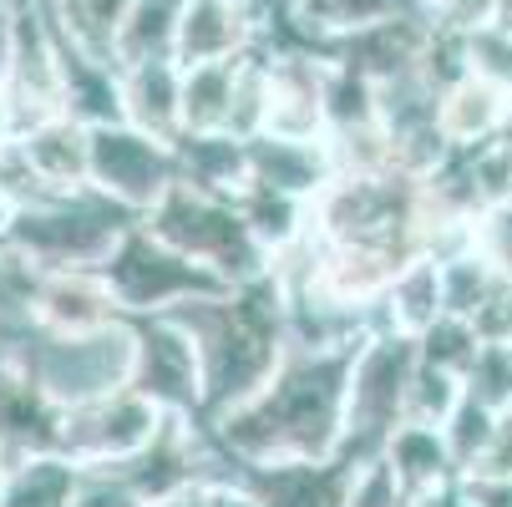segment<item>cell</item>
<instances>
[{
  "instance_id": "6da1fadb",
  "label": "cell",
  "mask_w": 512,
  "mask_h": 507,
  "mask_svg": "<svg viewBox=\"0 0 512 507\" xmlns=\"http://www.w3.org/2000/svg\"><path fill=\"white\" fill-rule=\"evenodd\" d=\"M132 366V340L127 335H92V340H61L41 350V386L51 396L87 401L107 391Z\"/></svg>"
},
{
  "instance_id": "7a4b0ae2",
  "label": "cell",
  "mask_w": 512,
  "mask_h": 507,
  "mask_svg": "<svg viewBox=\"0 0 512 507\" xmlns=\"http://www.w3.org/2000/svg\"><path fill=\"white\" fill-rule=\"evenodd\" d=\"M92 168H97V178H107V188H117L127 198H153L163 183V153L137 132H97Z\"/></svg>"
},
{
  "instance_id": "3957f363",
  "label": "cell",
  "mask_w": 512,
  "mask_h": 507,
  "mask_svg": "<svg viewBox=\"0 0 512 507\" xmlns=\"http://www.w3.org/2000/svg\"><path fill=\"white\" fill-rule=\"evenodd\" d=\"M467 396L492 411H512V340L477 345L472 366H467Z\"/></svg>"
},
{
  "instance_id": "277c9868",
  "label": "cell",
  "mask_w": 512,
  "mask_h": 507,
  "mask_svg": "<svg viewBox=\"0 0 512 507\" xmlns=\"http://www.w3.org/2000/svg\"><path fill=\"white\" fill-rule=\"evenodd\" d=\"M137 0H66V26L77 31L82 41H107L117 46L127 16H132Z\"/></svg>"
},
{
  "instance_id": "5b68a950",
  "label": "cell",
  "mask_w": 512,
  "mask_h": 507,
  "mask_svg": "<svg viewBox=\"0 0 512 507\" xmlns=\"http://www.w3.org/2000/svg\"><path fill=\"white\" fill-rule=\"evenodd\" d=\"M295 6L320 26H381L391 21L396 0H295Z\"/></svg>"
},
{
  "instance_id": "8992f818",
  "label": "cell",
  "mask_w": 512,
  "mask_h": 507,
  "mask_svg": "<svg viewBox=\"0 0 512 507\" xmlns=\"http://www.w3.org/2000/svg\"><path fill=\"white\" fill-rule=\"evenodd\" d=\"M396 457H401L406 477H442L447 447L436 442V431H426V426H411V431H401V442H396Z\"/></svg>"
},
{
  "instance_id": "52a82bcc",
  "label": "cell",
  "mask_w": 512,
  "mask_h": 507,
  "mask_svg": "<svg viewBox=\"0 0 512 507\" xmlns=\"http://www.w3.org/2000/svg\"><path fill=\"white\" fill-rule=\"evenodd\" d=\"M51 462H41L11 497H6V507H56V487H61V472H46Z\"/></svg>"
},
{
  "instance_id": "ba28073f",
  "label": "cell",
  "mask_w": 512,
  "mask_h": 507,
  "mask_svg": "<svg viewBox=\"0 0 512 507\" xmlns=\"http://www.w3.org/2000/svg\"><path fill=\"white\" fill-rule=\"evenodd\" d=\"M11 61H16V16H11L6 0H0V77L11 71Z\"/></svg>"
},
{
  "instance_id": "9c48e42d",
  "label": "cell",
  "mask_w": 512,
  "mask_h": 507,
  "mask_svg": "<svg viewBox=\"0 0 512 507\" xmlns=\"http://www.w3.org/2000/svg\"><path fill=\"white\" fill-rule=\"evenodd\" d=\"M71 507H132L127 492H112V487H97V492H82Z\"/></svg>"
},
{
  "instance_id": "30bf717a",
  "label": "cell",
  "mask_w": 512,
  "mask_h": 507,
  "mask_svg": "<svg viewBox=\"0 0 512 507\" xmlns=\"http://www.w3.org/2000/svg\"><path fill=\"white\" fill-rule=\"evenodd\" d=\"M426 507H482L477 497H426Z\"/></svg>"
},
{
  "instance_id": "8fae6325",
  "label": "cell",
  "mask_w": 512,
  "mask_h": 507,
  "mask_svg": "<svg viewBox=\"0 0 512 507\" xmlns=\"http://www.w3.org/2000/svg\"><path fill=\"white\" fill-rule=\"evenodd\" d=\"M224 507H254V502H224Z\"/></svg>"
}]
</instances>
